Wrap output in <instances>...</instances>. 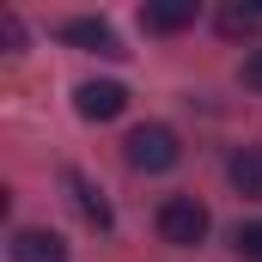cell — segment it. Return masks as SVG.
<instances>
[{
  "instance_id": "1",
  "label": "cell",
  "mask_w": 262,
  "mask_h": 262,
  "mask_svg": "<svg viewBox=\"0 0 262 262\" xmlns=\"http://www.w3.org/2000/svg\"><path fill=\"white\" fill-rule=\"evenodd\" d=\"M122 152H128V165H134V171H146V177H159V171H171V165L183 159L177 134L165 128V122H140V128L122 140Z\"/></svg>"
},
{
  "instance_id": "2",
  "label": "cell",
  "mask_w": 262,
  "mask_h": 262,
  "mask_svg": "<svg viewBox=\"0 0 262 262\" xmlns=\"http://www.w3.org/2000/svg\"><path fill=\"white\" fill-rule=\"evenodd\" d=\"M207 207H201L195 195H171V201H159V238L165 244H177V250H195L201 238H207Z\"/></svg>"
},
{
  "instance_id": "3",
  "label": "cell",
  "mask_w": 262,
  "mask_h": 262,
  "mask_svg": "<svg viewBox=\"0 0 262 262\" xmlns=\"http://www.w3.org/2000/svg\"><path fill=\"white\" fill-rule=\"evenodd\" d=\"M73 104H79V116H85V122H110V116H122V110H128V92H122L116 79H85V85L73 92Z\"/></svg>"
},
{
  "instance_id": "4",
  "label": "cell",
  "mask_w": 262,
  "mask_h": 262,
  "mask_svg": "<svg viewBox=\"0 0 262 262\" xmlns=\"http://www.w3.org/2000/svg\"><path fill=\"white\" fill-rule=\"evenodd\" d=\"M6 250H12V262H67L61 232H49V226H18Z\"/></svg>"
},
{
  "instance_id": "5",
  "label": "cell",
  "mask_w": 262,
  "mask_h": 262,
  "mask_svg": "<svg viewBox=\"0 0 262 262\" xmlns=\"http://www.w3.org/2000/svg\"><path fill=\"white\" fill-rule=\"evenodd\" d=\"M61 43H73V49H92V55H122L116 31H110L104 18H67V25H61Z\"/></svg>"
},
{
  "instance_id": "6",
  "label": "cell",
  "mask_w": 262,
  "mask_h": 262,
  "mask_svg": "<svg viewBox=\"0 0 262 262\" xmlns=\"http://www.w3.org/2000/svg\"><path fill=\"white\" fill-rule=\"evenodd\" d=\"M226 177H232V189L244 201H262V146H238L232 165H226Z\"/></svg>"
},
{
  "instance_id": "7",
  "label": "cell",
  "mask_w": 262,
  "mask_h": 262,
  "mask_svg": "<svg viewBox=\"0 0 262 262\" xmlns=\"http://www.w3.org/2000/svg\"><path fill=\"white\" fill-rule=\"evenodd\" d=\"M67 189H73V201H79V213H85V220H92L98 232H110V226H116V213H110V201H104V189H92V183H85L79 171H67Z\"/></svg>"
},
{
  "instance_id": "8",
  "label": "cell",
  "mask_w": 262,
  "mask_h": 262,
  "mask_svg": "<svg viewBox=\"0 0 262 262\" xmlns=\"http://www.w3.org/2000/svg\"><path fill=\"white\" fill-rule=\"evenodd\" d=\"M140 18H146V31H183V25H195V0H159Z\"/></svg>"
},
{
  "instance_id": "9",
  "label": "cell",
  "mask_w": 262,
  "mask_h": 262,
  "mask_svg": "<svg viewBox=\"0 0 262 262\" xmlns=\"http://www.w3.org/2000/svg\"><path fill=\"white\" fill-rule=\"evenodd\" d=\"M220 31H226V37H250V31H262V6H226V12H220Z\"/></svg>"
},
{
  "instance_id": "10",
  "label": "cell",
  "mask_w": 262,
  "mask_h": 262,
  "mask_svg": "<svg viewBox=\"0 0 262 262\" xmlns=\"http://www.w3.org/2000/svg\"><path fill=\"white\" fill-rule=\"evenodd\" d=\"M238 256L262 262V220H256V226H238Z\"/></svg>"
},
{
  "instance_id": "11",
  "label": "cell",
  "mask_w": 262,
  "mask_h": 262,
  "mask_svg": "<svg viewBox=\"0 0 262 262\" xmlns=\"http://www.w3.org/2000/svg\"><path fill=\"white\" fill-rule=\"evenodd\" d=\"M244 85H250V92H262V49H250V55H244Z\"/></svg>"
},
{
  "instance_id": "12",
  "label": "cell",
  "mask_w": 262,
  "mask_h": 262,
  "mask_svg": "<svg viewBox=\"0 0 262 262\" xmlns=\"http://www.w3.org/2000/svg\"><path fill=\"white\" fill-rule=\"evenodd\" d=\"M0 31H6V43H12V49H25V25H18V18H12V12H6V18H0Z\"/></svg>"
}]
</instances>
